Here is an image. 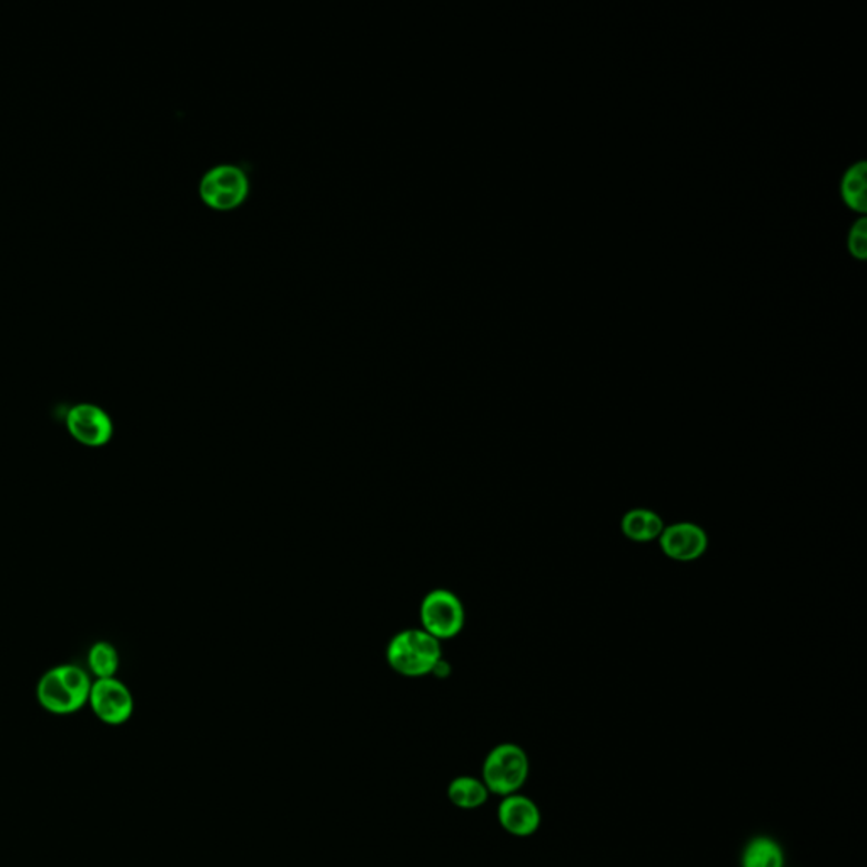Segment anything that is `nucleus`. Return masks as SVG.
I'll list each match as a JSON object with an SVG mask.
<instances>
[{"label": "nucleus", "instance_id": "1", "mask_svg": "<svg viewBox=\"0 0 867 867\" xmlns=\"http://www.w3.org/2000/svg\"><path fill=\"white\" fill-rule=\"evenodd\" d=\"M443 647L422 628L399 632L386 647L390 668L405 678H422L440 668Z\"/></svg>", "mask_w": 867, "mask_h": 867}, {"label": "nucleus", "instance_id": "2", "mask_svg": "<svg viewBox=\"0 0 867 867\" xmlns=\"http://www.w3.org/2000/svg\"><path fill=\"white\" fill-rule=\"evenodd\" d=\"M90 688L92 682L87 672L75 664H61L41 676L37 698L41 707L51 714H75L89 704Z\"/></svg>", "mask_w": 867, "mask_h": 867}, {"label": "nucleus", "instance_id": "3", "mask_svg": "<svg viewBox=\"0 0 867 867\" xmlns=\"http://www.w3.org/2000/svg\"><path fill=\"white\" fill-rule=\"evenodd\" d=\"M531 775V759L524 747L502 743L486 754L482 766V782L490 795L508 796L521 793Z\"/></svg>", "mask_w": 867, "mask_h": 867}, {"label": "nucleus", "instance_id": "4", "mask_svg": "<svg viewBox=\"0 0 867 867\" xmlns=\"http://www.w3.org/2000/svg\"><path fill=\"white\" fill-rule=\"evenodd\" d=\"M250 175L243 164L218 163L200 179V195L214 209H232L240 205L250 193Z\"/></svg>", "mask_w": 867, "mask_h": 867}, {"label": "nucleus", "instance_id": "5", "mask_svg": "<svg viewBox=\"0 0 867 867\" xmlns=\"http://www.w3.org/2000/svg\"><path fill=\"white\" fill-rule=\"evenodd\" d=\"M464 618L463 602L450 589H432L422 599L421 628L440 643L456 637L463 631Z\"/></svg>", "mask_w": 867, "mask_h": 867}, {"label": "nucleus", "instance_id": "6", "mask_svg": "<svg viewBox=\"0 0 867 867\" xmlns=\"http://www.w3.org/2000/svg\"><path fill=\"white\" fill-rule=\"evenodd\" d=\"M89 704L99 720L122 725L134 712V698L124 683L115 678L97 679L90 688Z\"/></svg>", "mask_w": 867, "mask_h": 867}, {"label": "nucleus", "instance_id": "7", "mask_svg": "<svg viewBox=\"0 0 867 867\" xmlns=\"http://www.w3.org/2000/svg\"><path fill=\"white\" fill-rule=\"evenodd\" d=\"M67 429L77 443L89 447H102L114 436L111 415L93 404H77L67 414Z\"/></svg>", "mask_w": 867, "mask_h": 867}, {"label": "nucleus", "instance_id": "8", "mask_svg": "<svg viewBox=\"0 0 867 867\" xmlns=\"http://www.w3.org/2000/svg\"><path fill=\"white\" fill-rule=\"evenodd\" d=\"M657 543L664 556L678 563L699 559L708 550L707 532L693 522L666 525Z\"/></svg>", "mask_w": 867, "mask_h": 867}, {"label": "nucleus", "instance_id": "9", "mask_svg": "<svg viewBox=\"0 0 867 867\" xmlns=\"http://www.w3.org/2000/svg\"><path fill=\"white\" fill-rule=\"evenodd\" d=\"M500 827L514 837H531L543 824V814L534 799L514 793L504 796L496 810Z\"/></svg>", "mask_w": 867, "mask_h": 867}, {"label": "nucleus", "instance_id": "10", "mask_svg": "<svg viewBox=\"0 0 867 867\" xmlns=\"http://www.w3.org/2000/svg\"><path fill=\"white\" fill-rule=\"evenodd\" d=\"M621 527L627 540L634 543H651L659 540L666 525L656 512L632 508L622 517Z\"/></svg>", "mask_w": 867, "mask_h": 867}, {"label": "nucleus", "instance_id": "11", "mask_svg": "<svg viewBox=\"0 0 867 867\" xmlns=\"http://www.w3.org/2000/svg\"><path fill=\"white\" fill-rule=\"evenodd\" d=\"M740 867H786L785 850L773 837H753L740 854Z\"/></svg>", "mask_w": 867, "mask_h": 867}, {"label": "nucleus", "instance_id": "12", "mask_svg": "<svg viewBox=\"0 0 867 867\" xmlns=\"http://www.w3.org/2000/svg\"><path fill=\"white\" fill-rule=\"evenodd\" d=\"M490 792L482 778L457 776L447 786V799L461 810H476L488 802Z\"/></svg>", "mask_w": 867, "mask_h": 867}, {"label": "nucleus", "instance_id": "13", "mask_svg": "<svg viewBox=\"0 0 867 867\" xmlns=\"http://www.w3.org/2000/svg\"><path fill=\"white\" fill-rule=\"evenodd\" d=\"M866 161H857L844 173L843 182H840V193H843L844 202L853 211H866Z\"/></svg>", "mask_w": 867, "mask_h": 867}, {"label": "nucleus", "instance_id": "14", "mask_svg": "<svg viewBox=\"0 0 867 867\" xmlns=\"http://www.w3.org/2000/svg\"><path fill=\"white\" fill-rule=\"evenodd\" d=\"M87 661H89L90 672L97 676V679L115 678V673L119 669V654L111 643L100 641V643L93 644Z\"/></svg>", "mask_w": 867, "mask_h": 867}, {"label": "nucleus", "instance_id": "15", "mask_svg": "<svg viewBox=\"0 0 867 867\" xmlns=\"http://www.w3.org/2000/svg\"><path fill=\"white\" fill-rule=\"evenodd\" d=\"M850 254L857 260H866L867 254V224L866 219H859L850 228L849 238H847Z\"/></svg>", "mask_w": 867, "mask_h": 867}]
</instances>
